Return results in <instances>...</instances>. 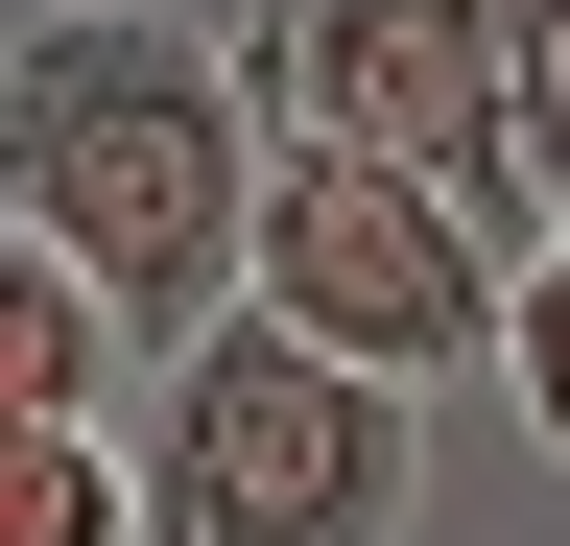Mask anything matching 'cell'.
Instances as JSON below:
<instances>
[{
    "label": "cell",
    "instance_id": "obj_8",
    "mask_svg": "<svg viewBox=\"0 0 570 546\" xmlns=\"http://www.w3.org/2000/svg\"><path fill=\"white\" fill-rule=\"evenodd\" d=\"M523 167L570 190V0H523Z\"/></svg>",
    "mask_w": 570,
    "mask_h": 546
},
{
    "label": "cell",
    "instance_id": "obj_4",
    "mask_svg": "<svg viewBox=\"0 0 570 546\" xmlns=\"http://www.w3.org/2000/svg\"><path fill=\"white\" fill-rule=\"evenodd\" d=\"M262 309L309 332V357L404 380V404L523 357V261H499L428 167H333V143H285V167H262Z\"/></svg>",
    "mask_w": 570,
    "mask_h": 546
},
{
    "label": "cell",
    "instance_id": "obj_7",
    "mask_svg": "<svg viewBox=\"0 0 570 546\" xmlns=\"http://www.w3.org/2000/svg\"><path fill=\"white\" fill-rule=\"evenodd\" d=\"M499 380H523V428H547V451H570V238H547V261H523V357H499Z\"/></svg>",
    "mask_w": 570,
    "mask_h": 546
},
{
    "label": "cell",
    "instance_id": "obj_6",
    "mask_svg": "<svg viewBox=\"0 0 570 546\" xmlns=\"http://www.w3.org/2000/svg\"><path fill=\"white\" fill-rule=\"evenodd\" d=\"M0 546H142V451L119 428H24L0 451Z\"/></svg>",
    "mask_w": 570,
    "mask_h": 546
},
{
    "label": "cell",
    "instance_id": "obj_5",
    "mask_svg": "<svg viewBox=\"0 0 570 546\" xmlns=\"http://www.w3.org/2000/svg\"><path fill=\"white\" fill-rule=\"evenodd\" d=\"M119 380H142L119 286H71V261H24V286H0V404H24V428H119Z\"/></svg>",
    "mask_w": 570,
    "mask_h": 546
},
{
    "label": "cell",
    "instance_id": "obj_2",
    "mask_svg": "<svg viewBox=\"0 0 570 546\" xmlns=\"http://www.w3.org/2000/svg\"><path fill=\"white\" fill-rule=\"evenodd\" d=\"M404 523H428V404L309 357L285 309L142 380V546H404Z\"/></svg>",
    "mask_w": 570,
    "mask_h": 546
},
{
    "label": "cell",
    "instance_id": "obj_1",
    "mask_svg": "<svg viewBox=\"0 0 570 546\" xmlns=\"http://www.w3.org/2000/svg\"><path fill=\"white\" fill-rule=\"evenodd\" d=\"M262 72L167 0H48L24 72H0V190H24V261L119 286L142 357L262 309Z\"/></svg>",
    "mask_w": 570,
    "mask_h": 546
},
{
    "label": "cell",
    "instance_id": "obj_3",
    "mask_svg": "<svg viewBox=\"0 0 570 546\" xmlns=\"http://www.w3.org/2000/svg\"><path fill=\"white\" fill-rule=\"evenodd\" d=\"M238 72H262V143L428 167L499 261H547V238H570V190L523 167V0H262Z\"/></svg>",
    "mask_w": 570,
    "mask_h": 546
}]
</instances>
